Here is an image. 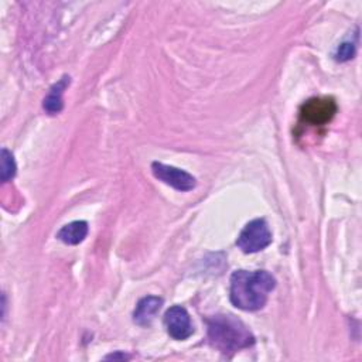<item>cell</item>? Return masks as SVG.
<instances>
[{
    "mask_svg": "<svg viewBox=\"0 0 362 362\" xmlns=\"http://www.w3.org/2000/svg\"><path fill=\"white\" fill-rule=\"evenodd\" d=\"M276 280L266 270H236L230 276V303L243 311L260 310L274 288Z\"/></svg>",
    "mask_w": 362,
    "mask_h": 362,
    "instance_id": "obj_1",
    "label": "cell"
},
{
    "mask_svg": "<svg viewBox=\"0 0 362 362\" xmlns=\"http://www.w3.org/2000/svg\"><path fill=\"white\" fill-rule=\"evenodd\" d=\"M209 344L225 355H232L255 344L249 328L233 315H214L206 320Z\"/></svg>",
    "mask_w": 362,
    "mask_h": 362,
    "instance_id": "obj_2",
    "label": "cell"
},
{
    "mask_svg": "<svg viewBox=\"0 0 362 362\" xmlns=\"http://www.w3.org/2000/svg\"><path fill=\"white\" fill-rule=\"evenodd\" d=\"M337 109V102L331 96L311 98L300 107V122L314 127L325 126L334 119Z\"/></svg>",
    "mask_w": 362,
    "mask_h": 362,
    "instance_id": "obj_3",
    "label": "cell"
},
{
    "mask_svg": "<svg viewBox=\"0 0 362 362\" xmlns=\"http://www.w3.org/2000/svg\"><path fill=\"white\" fill-rule=\"evenodd\" d=\"M272 243V232L264 219H253L240 230L236 246L245 253H256Z\"/></svg>",
    "mask_w": 362,
    "mask_h": 362,
    "instance_id": "obj_4",
    "label": "cell"
},
{
    "mask_svg": "<svg viewBox=\"0 0 362 362\" xmlns=\"http://www.w3.org/2000/svg\"><path fill=\"white\" fill-rule=\"evenodd\" d=\"M151 171L153 175L163 181L164 184L178 189V191H191L197 185L195 177H192L189 173L180 170L173 165H167L158 161H154L151 164Z\"/></svg>",
    "mask_w": 362,
    "mask_h": 362,
    "instance_id": "obj_5",
    "label": "cell"
},
{
    "mask_svg": "<svg viewBox=\"0 0 362 362\" xmlns=\"http://www.w3.org/2000/svg\"><path fill=\"white\" fill-rule=\"evenodd\" d=\"M164 324L168 335L177 341H184L194 332L189 314L181 305H173L165 311Z\"/></svg>",
    "mask_w": 362,
    "mask_h": 362,
    "instance_id": "obj_6",
    "label": "cell"
},
{
    "mask_svg": "<svg viewBox=\"0 0 362 362\" xmlns=\"http://www.w3.org/2000/svg\"><path fill=\"white\" fill-rule=\"evenodd\" d=\"M161 305H163V298L160 297H156V296L143 297L136 305V310L133 313V321L140 327L150 325L156 314L161 308Z\"/></svg>",
    "mask_w": 362,
    "mask_h": 362,
    "instance_id": "obj_7",
    "label": "cell"
},
{
    "mask_svg": "<svg viewBox=\"0 0 362 362\" xmlns=\"http://www.w3.org/2000/svg\"><path fill=\"white\" fill-rule=\"evenodd\" d=\"M71 78L68 75H64L57 83H54L48 92V95L44 98L42 102V107L48 115H57L62 110L64 107V90L66 89V86L69 85Z\"/></svg>",
    "mask_w": 362,
    "mask_h": 362,
    "instance_id": "obj_8",
    "label": "cell"
},
{
    "mask_svg": "<svg viewBox=\"0 0 362 362\" xmlns=\"http://www.w3.org/2000/svg\"><path fill=\"white\" fill-rule=\"evenodd\" d=\"M86 235H88V223L85 221H74L64 225L58 230L57 238L66 245H78L86 238Z\"/></svg>",
    "mask_w": 362,
    "mask_h": 362,
    "instance_id": "obj_9",
    "label": "cell"
},
{
    "mask_svg": "<svg viewBox=\"0 0 362 362\" xmlns=\"http://www.w3.org/2000/svg\"><path fill=\"white\" fill-rule=\"evenodd\" d=\"M14 175H16L14 157L7 148H1V181L7 182Z\"/></svg>",
    "mask_w": 362,
    "mask_h": 362,
    "instance_id": "obj_10",
    "label": "cell"
},
{
    "mask_svg": "<svg viewBox=\"0 0 362 362\" xmlns=\"http://www.w3.org/2000/svg\"><path fill=\"white\" fill-rule=\"evenodd\" d=\"M354 55H355V44L351 42V41H345L338 47L337 54H335V59L344 62V61L351 59Z\"/></svg>",
    "mask_w": 362,
    "mask_h": 362,
    "instance_id": "obj_11",
    "label": "cell"
}]
</instances>
